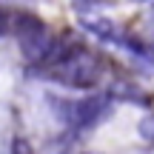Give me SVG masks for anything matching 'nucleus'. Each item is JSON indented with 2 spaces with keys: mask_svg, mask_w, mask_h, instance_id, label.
Segmentation results:
<instances>
[{
  "mask_svg": "<svg viewBox=\"0 0 154 154\" xmlns=\"http://www.w3.org/2000/svg\"><path fill=\"white\" fill-rule=\"evenodd\" d=\"M11 34L17 40V49L20 54L32 63L34 69L43 66V60L51 54L57 43V34L49 29V23L43 20L40 14L34 11H11Z\"/></svg>",
  "mask_w": 154,
  "mask_h": 154,
  "instance_id": "1",
  "label": "nucleus"
},
{
  "mask_svg": "<svg viewBox=\"0 0 154 154\" xmlns=\"http://www.w3.org/2000/svg\"><path fill=\"white\" fill-rule=\"evenodd\" d=\"M114 111V91H94L86 97L72 100V114H69V126L74 131H88V128L100 126L109 120Z\"/></svg>",
  "mask_w": 154,
  "mask_h": 154,
  "instance_id": "2",
  "label": "nucleus"
},
{
  "mask_svg": "<svg viewBox=\"0 0 154 154\" xmlns=\"http://www.w3.org/2000/svg\"><path fill=\"white\" fill-rule=\"evenodd\" d=\"M77 23H80L83 32H88L91 37H97L100 43H106V46H117V49H120L126 29H120L114 20H111V17H103L100 11H94V14H80V17H77Z\"/></svg>",
  "mask_w": 154,
  "mask_h": 154,
  "instance_id": "3",
  "label": "nucleus"
},
{
  "mask_svg": "<svg viewBox=\"0 0 154 154\" xmlns=\"http://www.w3.org/2000/svg\"><path fill=\"white\" fill-rule=\"evenodd\" d=\"M72 9H74L77 17L80 14H94V11L103 9V0H72Z\"/></svg>",
  "mask_w": 154,
  "mask_h": 154,
  "instance_id": "4",
  "label": "nucleus"
},
{
  "mask_svg": "<svg viewBox=\"0 0 154 154\" xmlns=\"http://www.w3.org/2000/svg\"><path fill=\"white\" fill-rule=\"evenodd\" d=\"M140 137H146V140H154V114H146L143 120H140Z\"/></svg>",
  "mask_w": 154,
  "mask_h": 154,
  "instance_id": "5",
  "label": "nucleus"
},
{
  "mask_svg": "<svg viewBox=\"0 0 154 154\" xmlns=\"http://www.w3.org/2000/svg\"><path fill=\"white\" fill-rule=\"evenodd\" d=\"M11 154H34V149L26 137H14L11 140Z\"/></svg>",
  "mask_w": 154,
  "mask_h": 154,
  "instance_id": "6",
  "label": "nucleus"
},
{
  "mask_svg": "<svg viewBox=\"0 0 154 154\" xmlns=\"http://www.w3.org/2000/svg\"><path fill=\"white\" fill-rule=\"evenodd\" d=\"M3 34H11V11H6L0 6V37Z\"/></svg>",
  "mask_w": 154,
  "mask_h": 154,
  "instance_id": "7",
  "label": "nucleus"
}]
</instances>
